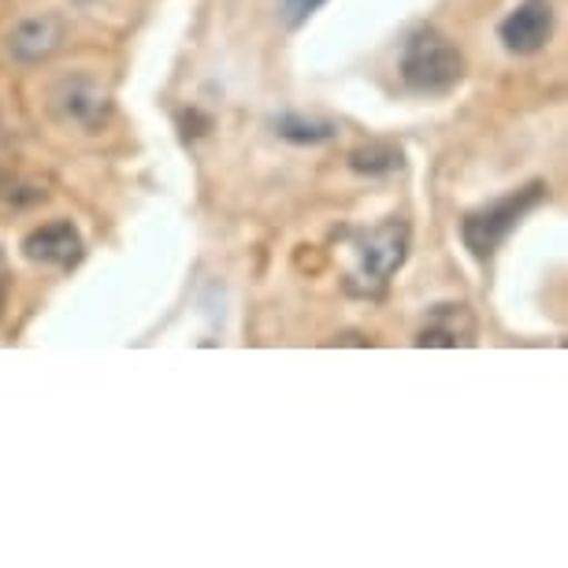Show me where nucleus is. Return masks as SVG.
Segmentation results:
<instances>
[{
  "label": "nucleus",
  "instance_id": "1",
  "mask_svg": "<svg viewBox=\"0 0 568 568\" xmlns=\"http://www.w3.org/2000/svg\"><path fill=\"white\" fill-rule=\"evenodd\" d=\"M546 201V182H528V186L513 190V194L490 201V205L468 212L460 223V242L476 261H490L498 253V245L517 231V223L535 212Z\"/></svg>",
  "mask_w": 568,
  "mask_h": 568
},
{
  "label": "nucleus",
  "instance_id": "2",
  "mask_svg": "<svg viewBox=\"0 0 568 568\" xmlns=\"http://www.w3.org/2000/svg\"><path fill=\"white\" fill-rule=\"evenodd\" d=\"M409 242H413L409 223L398 220V216L375 223L372 231H361L357 242H353V253H357L353 278H357V283H349V291L379 294L383 286L390 283V275L405 264V256H409Z\"/></svg>",
  "mask_w": 568,
  "mask_h": 568
},
{
  "label": "nucleus",
  "instance_id": "3",
  "mask_svg": "<svg viewBox=\"0 0 568 568\" xmlns=\"http://www.w3.org/2000/svg\"><path fill=\"white\" fill-rule=\"evenodd\" d=\"M402 79L416 93H449L465 79V57L438 30H416L402 52Z\"/></svg>",
  "mask_w": 568,
  "mask_h": 568
},
{
  "label": "nucleus",
  "instance_id": "4",
  "mask_svg": "<svg viewBox=\"0 0 568 568\" xmlns=\"http://www.w3.org/2000/svg\"><path fill=\"white\" fill-rule=\"evenodd\" d=\"M52 112H57L60 123L68 126H79L85 134H98L104 123L112 120V98L109 90H101L93 79H82V74H74V79H63L52 85Z\"/></svg>",
  "mask_w": 568,
  "mask_h": 568
},
{
  "label": "nucleus",
  "instance_id": "5",
  "mask_svg": "<svg viewBox=\"0 0 568 568\" xmlns=\"http://www.w3.org/2000/svg\"><path fill=\"white\" fill-rule=\"evenodd\" d=\"M554 34V4L550 0H520L513 12L498 23V38L513 57H535L546 49Z\"/></svg>",
  "mask_w": 568,
  "mask_h": 568
},
{
  "label": "nucleus",
  "instance_id": "6",
  "mask_svg": "<svg viewBox=\"0 0 568 568\" xmlns=\"http://www.w3.org/2000/svg\"><path fill=\"white\" fill-rule=\"evenodd\" d=\"M23 256L30 264L41 267H60V272H71V267L82 264L85 256V242L79 227L71 220H52L45 227L30 231L23 239Z\"/></svg>",
  "mask_w": 568,
  "mask_h": 568
},
{
  "label": "nucleus",
  "instance_id": "7",
  "mask_svg": "<svg viewBox=\"0 0 568 568\" xmlns=\"http://www.w3.org/2000/svg\"><path fill=\"white\" fill-rule=\"evenodd\" d=\"M416 346H424V349L476 346V316H471V308L457 302L435 305L424 320L420 335H416Z\"/></svg>",
  "mask_w": 568,
  "mask_h": 568
},
{
  "label": "nucleus",
  "instance_id": "8",
  "mask_svg": "<svg viewBox=\"0 0 568 568\" xmlns=\"http://www.w3.org/2000/svg\"><path fill=\"white\" fill-rule=\"evenodd\" d=\"M63 34H68V27H63L60 16L27 19V23H19L12 30V38H8V52H12V60L19 63H41L63 45Z\"/></svg>",
  "mask_w": 568,
  "mask_h": 568
},
{
  "label": "nucleus",
  "instance_id": "9",
  "mask_svg": "<svg viewBox=\"0 0 568 568\" xmlns=\"http://www.w3.org/2000/svg\"><path fill=\"white\" fill-rule=\"evenodd\" d=\"M349 171L357 175H368V179H379V175H394V171L405 168V153L402 145L394 142H368V145H357L353 153L346 156Z\"/></svg>",
  "mask_w": 568,
  "mask_h": 568
},
{
  "label": "nucleus",
  "instance_id": "10",
  "mask_svg": "<svg viewBox=\"0 0 568 568\" xmlns=\"http://www.w3.org/2000/svg\"><path fill=\"white\" fill-rule=\"evenodd\" d=\"M275 131H278V138H286V142H294V145H320V142H331V138H335V123L305 120V115H278Z\"/></svg>",
  "mask_w": 568,
  "mask_h": 568
},
{
  "label": "nucleus",
  "instance_id": "11",
  "mask_svg": "<svg viewBox=\"0 0 568 568\" xmlns=\"http://www.w3.org/2000/svg\"><path fill=\"white\" fill-rule=\"evenodd\" d=\"M324 4H327V0H286V4H283V19L291 27H302L305 19L313 16V12H320Z\"/></svg>",
  "mask_w": 568,
  "mask_h": 568
},
{
  "label": "nucleus",
  "instance_id": "12",
  "mask_svg": "<svg viewBox=\"0 0 568 568\" xmlns=\"http://www.w3.org/2000/svg\"><path fill=\"white\" fill-rule=\"evenodd\" d=\"M8 302H12V264H8V253L0 250V320L8 313Z\"/></svg>",
  "mask_w": 568,
  "mask_h": 568
}]
</instances>
